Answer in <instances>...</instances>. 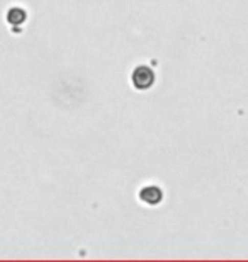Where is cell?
Wrapping results in <instances>:
<instances>
[{
  "instance_id": "1",
  "label": "cell",
  "mask_w": 248,
  "mask_h": 262,
  "mask_svg": "<svg viewBox=\"0 0 248 262\" xmlns=\"http://www.w3.org/2000/svg\"><path fill=\"white\" fill-rule=\"evenodd\" d=\"M133 83L136 89H148L153 83V72L146 67L136 68L133 73Z\"/></svg>"
}]
</instances>
